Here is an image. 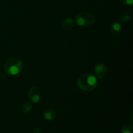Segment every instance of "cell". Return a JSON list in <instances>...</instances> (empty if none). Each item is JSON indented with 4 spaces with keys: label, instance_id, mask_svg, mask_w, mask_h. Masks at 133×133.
<instances>
[{
    "label": "cell",
    "instance_id": "cell-12",
    "mask_svg": "<svg viewBox=\"0 0 133 133\" xmlns=\"http://www.w3.org/2000/svg\"><path fill=\"white\" fill-rule=\"evenodd\" d=\"M119 1L126 5H132L133 3V0H119Z\"/></svg>",
    "mask_w": 133,
    "mask_h": 133
},
{
    "label": "cell",
    "instance_id": "cell-1",
    "mask_svg": "<svg viewBox=\"0 0 133 133\" xmlns=\"http://www.w3.org/2000/svg\"><path fill=\"white\" fill-rule=\"evenodd\" d=\"M77 86L81 90L85 92H91L96 89L98 85L97 78L89 74H84L78 77Z\"/></svg>",
    "mask_w": 133,
    "mask_h": 133
},
{
    "label": "cell",
    "instance_id": "cell-4",
    "mask_svg": "<svg viewBox=\"0 0 133 133\" xmlns=\"http://www.w3.org/2000/svg\"><path fill=\"white\" fill-rule=\"evenodd\" d=\"M96 77L99 79H103L107 75V68L104 64L100 63L95 68Z\"/></svg>",
    "mask_w": 133,
    "mask_h": 133
},
{
    "label": "cell",
    "instance_id": "cell-2",
    "mask_svg": "<svg viewBox=\"0 0 133 133\" xmlns=\"http://www.w3.org/2000/svg\"><path fill=\"white\" fill-rule=\"evenodd\" d=\"M6 74L10 75H16L19 74L22 69V62L19 58L12 57L8 60L4 66Z\"/></svg>",
    "mask_w": 133,
    "mask_h": 133
},
{
    "label": "cell",
    "instance_id": "cell-8",
    "mask_svg": "<svg viewBox=\"0 0 133 133\" xmlns=\"http://www.w3.org/2000/svg\"><path fill=\"white\" fill-rule=\"evenodd\" d=\"M56 116V112L51 109H48L44 112V117L48 121H51L55 119Z\"/></svg>",
    "mask_w": 133,
    "mask_h": 133
},
{
    "label": "cell",
    "instance_id": "cell-5",
    "mask_svg": "<svg viewBox=\"0 0 133 133\" xmlns=\"http://www.w3.org/2000/svg\"><path fill=\"white\" fill-rule=\"evenodd\" d=\"M29 97L30 100L34 103H37L40 99V92L38 88L32 87L29 90Z\"/></svg>",
    "mask_w": 133,
    "mask_h": 133
},
{
    "label": "cell",
    "instance_id": "cell-11",
    "mask_svg": "<svg viewBox=\"0 0 133 133\" xmlns=\"http://www.w3.org/2000/svg\"><path fill=\"white\" fill-rule=\"evenodd\" d=\"M122 133H133V127L131 125H126L122 128Z\"/></svg>",
    "mask_w": 133,
    "mask_h": 133
},
{
    "label": "cell",
    "instance_id": "cell-10",
    "mask_svg": "<svg viewBox=\"0 0 133 133\" xmlns=\"http://www.w3.org/2000/svg\"><path fill=\"white\" fill-rule=\"evenodd\" d=\"M131 16L126 12H123L119 15V20L122 22H127L131 20Z\"/></svg>",
    "mask_w": 133,
    "mask_h": 133
},
{
    "label": "cell",
    "instance_id": "cell-3",
    "mask_svg": "<svg viewBox=\"0 0 133 133\" xmlns=\"http://www.w3.org/2000/svg\"><path fill=\"white\" fill-rule=\"evenodd\" d=\"M76 23L81 27H88L92 25L95 21L94 16L92 14L85 12L79 13L76 16Z\"/></svg>",
    "mask_w": 133,
    "mask_h": 133
},
{
    "label": "cell",
    "instance_id": "cell-9",
    "mask_svg": "<svg viewBox=\"0 0 133 133\" xmlns=\"http://www.w3.org/2000/svg\"><path fill=\"white\" fill-rule=\"evenodd\" d=\"M32 104L30 102H25L23 104V106H22V112L25 114H28L31 112V109H32Z\"/></svg>",
    "mask_w": 133,
    "mask_h": 133
},
{
    "label": "cell",
    "instance_id": "cell-7",
    "mask_svg": "<svg viewBox=\"0 0 133 133\" xmlns=\"http://www.w3.org/2000/svg\"><path fill=\"white\" fill-rule=\"evenodd\" d=\"M74 25V21L72 18H66L63 20L61 24V28L64 31H69Z\"/></svg>",
    "mask_w": 133,
    "mask_h": 133
},
{
    "label": "cell",
    "instance_id": "cell-13",
    "mask_svg": "<svg viewBox=\"0 0 133 133\" xmlns=\"http://www.w3.org/2000/svg\"><path fill=\"white\" fill-rule=\"evenodd\" d=\"M41 132V129L38 127H36L33 130V133H40Z\"/></svg>",
    "mask_w": 133,
    "mask_h": 133
},
{
    "label": "cell",
    "instance_id": "cell-6",
    "mask_svg": "<svg viewBox=\"0 0 133 133\" xmlns=\"http://www.w3.org/2000/svg\"><path fill=\"white\" fill-rule=\"evenodd\" d=\"M122 27L119 22H113L111 25H110V32L114 36H118L120 34V32H122Z\"/></svg>",
    "mask_w": 133,
    "mask_h": 133
}]
</instances>
